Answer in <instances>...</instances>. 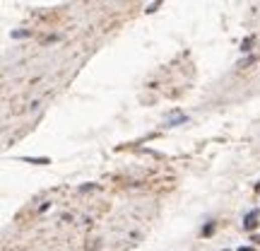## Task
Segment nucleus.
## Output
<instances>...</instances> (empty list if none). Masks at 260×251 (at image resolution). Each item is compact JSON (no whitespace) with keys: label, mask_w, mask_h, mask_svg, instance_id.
I'll list each match as a JSON object with an SVG mask.
<instances>
[{"label":"nucleus","mask_w":260,"mask_h":251,"mask_svg":"<svg viewBox=\"0 0 260 251\" xmlns=\"http://www.w3.org/2000/svg\"><path fill=\"white\" fill-rule=\"evenodd\" d=\"M255 227H258V210H248V213H246V218H243V229L253 232Z\"/></svg>","instance_id":"obj_1"},{"label":"nucleus","mask_w":260,"mask_h":251,"mask_svg":"<svg viewBox=\"0 0 260 251\" xmlns=\"http://www.w3.org/2000/svg\"><path fill=\"white\" fill-rule=\"evenodd\" d=\"M185 121H188V116H185V114H173V119L171 121H166V126H181V123H185Z\"/></svg>","instance_id":"obj_2"},{"label":"nucleus","mask_w":260,"mask_h":251,"mask_svg":"<svg viewBox=\"0 0 260 251\" xmlns=\"http://www.w3.org/2000/svg\"><path fill=\"white\" fill-rule=\"evenodd\" d=\"M24 162H32V164H51L48 157H22Z\"/></svg>","instance_id":"obj_3"},{"label":"nucleus","mask_w":260,"mask_h":251,"mask_svg":"<svg viewBox=\"0 0 260 251\" xmlns=\"http://www.w3.org/2000/svg\"><path fill=\"white\" fill-rule=\"evenodd\" d=\"M253 41H255L253 36H248V39H243V41H241V51H243V54H248V51H250V46H253Z\"/></svg>","instance_id":"obj_4"},{"label":"nucleus","mask_w":260,"mask_h":251,"mask_svg":"<svg viewBox=\"0 0 260 251\" xmlns=\"http://www.w3.org/2000/svg\"><path fill=\"white\" fill-rule=\"evenodd\" d=\"M24 36H29L27 29H17V32H12V39H24Z\"/></svg>","instance_id":"obj_5"},{"label":"nucleus","mask_w":260,"mask_h":251,"mask_svg":"<svg viewBox=\"0 0 260 251\" xmlns=\"http://www.w3.org/2000/svg\"><path fill=\"white\" fill-rule=\"evenodd\" d=\"M212 232H215V222H210V225H207V227L203 229V234H205V237H210Z\"/></svg>","instance_id":"obj_6"},{"label":"nucleus","mask_w":260,"mask_h":251,"mask_svg":"<svg viewBox=\"0 0 260 251\" xmlns=\"http://www.w3.org/2000/svg\"><path fill=\"white\" fill-rule=\"evenodd\" d=\"M159 5H162V3H152V5H147V10H145V12H157V8H159Z\"/></svg>","instance_id":"obj_7"},{"label":"nucleus","mask_w":260,"mask_h":251,"mask_svg":"<svg viewBox=\"0 0 260 251\" xmlns=\"http://www.w3.org/2000/svg\"><path fill=\"white\" fill-rule=\"evenodd\" d=\"M89 188H97V184H85V186H80V191H89Z\"/></svg>","instance_id":"obj_8"},{"label":"nucleus","mask_w":260,"mask_h":251,"mask_svg":"<svg viewBox=\"0 0 260 251\" xmlns=\"http://www.w3.org/2000/svg\"><path fill=\"white\" fill-rule=\"evenodd\" d=\"M238 251H253V249H250V246H241V249H238Z\"/></svg>","instance_id":"obj_9"},{"label":"nucleus","mask_w":260,"mask_h":251,"mask_svg":"<svg viewBox=\"0 0 260 251\" xmlns=\"http://www.w3.org/2000/svg\"><path fill=\"white\" fill-rule=\"evenodd\" d=\"M224 251H229V249H224Z\"/></svg>","instance_id":"obj_10"}]
</instances>
